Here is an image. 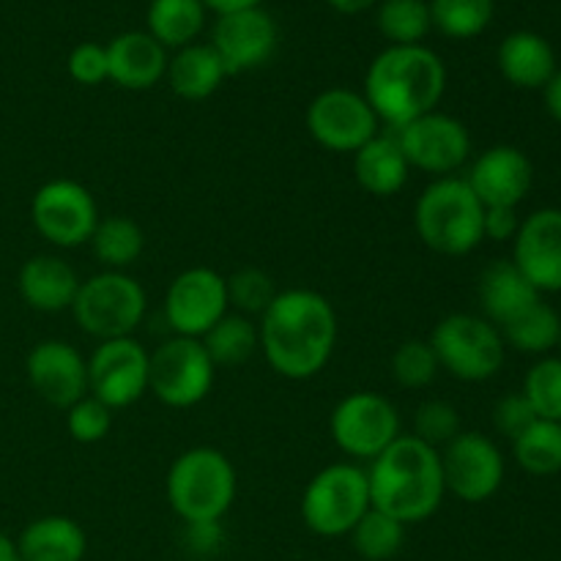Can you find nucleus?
<instances>
[{"label":"nucleus","instance_id":"41","mask_svg":"<svg viewBox=\"0 0 561 561\" xmlns=\"http://www.w3.org/2000/svg\"><path fill=\"white\" fill-rule=\"evenodd\" d=\"M69 77L80 85H102L110 80V64H107V47L96 42L77 44L69 53Z\"/></svg>","mask_w":561,"mask_h":561},{"label":"nucleus","instance_id":"38","mask_svg":"<svg viewBox=\"0 0 561 561\" xmlns=\"http://www.w3.org/2000/svg\"><path fill=\"white\" fill-rule=\"evenodd\" d=\"M438 359L427 340H405L392 354V378L403 389H425L436 381Z\"/></svg>","mask_w":561,"mask_h":561},{"label":"nucleus","instance_id":"18","mask_svg":"<svg viewBox=\"0 0 561 561\" xmlns=\"http://www.w3.org/2000/svg\"><path fill=\"white\" fill-rule=\"evenodd\" d=\"M27 381L44 403L69 409L88 394V359L66 340H42L25 359Z\"/></svg>","mask_w":561,"mask_h":561},{"label":"nucleus","instance_id":"49","mask_svg":"<svg viewBox=\"0 0 561 561\" xmlns=\"http://www.w3.org/2000/svg\"><path fill=\"white\" fill-rule=\"evenodd\" d=\"M559 351H561V340H559Z\"/></svg>","mask_w":561,"mask_h":561},{"label":"nucleus","instance_id":"43","mask_svg":"<svg viewBox=\"0 0 561 561\" xmlns=\"http://www.w3.org/2000/svg\"><path fill=\"white\" fill-rule=\"evenodd\" d=\"M184 542L197 557H214L225 546L222 520H197V524H184Z\"/></svg>","mask_w":561,"mask_h":561},{"label":"nucleus","instance_id":"23","mask_svg":"<svg viewBox=\"0 0 561 561\" xmlns=\"http://www.w3.org/2000/svg\"><path fill=\"white\" fill-rule=\"evenodd\" d=\"M496 64L504 80L520 91H542L559 69L551 42L535 31H515L504 36Z\"/></svg>","mask_w":561,"mask_h":561},{"label":"nucleus","instance_id":"7","mask_svg":"<svg viewBox=\"0 0 561 561\" xmlns=\"http://www.w3.org/2000/svg\"><path fill=\"white\" fill-rule=\"evenodd\" d=\"M148 310L142 285L126 272H99L82 279L71 305L77 327L102 340L135 337Z\"/></svg>","mask_w":561,"mask_h":561},{"label":"nucleus","instance_id":"27","mask_svg":"<svg viewBox=\"0 0 561 561\" xmlns=\"http://www.w3.org/2000/svg\"><path fill=\"white\" fill-rule=\"evenodd\" d=\"M168 82L173 93L184 102H203L214 96L225 82L222 60L214 53L211 44H190V47L175 49L173 58L168 60Z\"/></svg>","mask_w":561,"mask_h":561},{"label":"nucleus","instance_id":"9","mask_svg":"<svg viewBox=\"0 0 561 561\" xmlns=\"http://www.w3.org/2000/svg\"><path fill=\"white\" fill-rule=\"evenodd\" d=\"M217 367L201 340L170 337L151 351L148 392L168 409H192L211 394Z\"/></svg>","mask_w":561,"mask_h":561},{"label":"nucleus","instance_id":"17","mask_svg":"<svg viewBox=\"0 0 561 561\" xmlns=\"http://www.w3.org/2000/svg\"><path fill=\"white\" fill-rule=\"evenodd\" d=\"M277 22L261 5L217 16L211 36L214 53L222 60L228 77L244 75V71H252L266 64L274 55V49H277Z\"/></svg>","mask_w":561,"mask_h":561},{"label":"nucleus","instance_id":"28","mask_svg":"<svg viewBox=\"0 0 561 561\" xmlns=\"http://www.w3.org/2000/svg\"><path fill=\"white\" fill-rule=\"evenodd\" d=\"M146 22L164 49L190 47L206 25V5L203 0H151Z\"/></svg>","mask_w":561,"mask_h":561},{"label":"nucleus","instance_id":"35","mask_svg":"<svg viewBox=\"0 0 561 561\" xmlns=\"http://www.w3.org/2000/svg\"><path fill=\"white\" fill-rule=\"evenodd\" d=\"M348 537L354 542V551L365 561H389L403 551L405 524L370 507Z\"/></svg>","mask_w":561,"mask_h":561},{"label":"nucleus","instance_id":"3","mask_svg":"<svg viewBox=\"0 0 561 561\" xmlns=\"http://www.w3.org/2000/svg\"><path fill=\"white\" fill-rule=\"evenodd\" d=\"M447 91V66L425 44L387 47L365 75V99L389 129L433 113Z\"/></svg>","mask_w":561,"mask_h":561},{"label":"nucleus","instance_id":"24","mask_svg":"<svg viewBox=\"0 0 561 561\" xmlns=\"http://www.w3.org/2000/svg\"><path fill=\"white\" fill-rule=\"evenodd\" d=\"M477 296H480L482 312L493 327L502 329L513 318H518L526 307L542 299L540 290L520 274L513 261H493L491 266L482 268L480 283H477Z\"/></svg>","mask_w":561,"mask_h":561},{"label":"nucleus","instance_id":"20","mask_svg":"<svg viewBox=\"0 0 561 561\" xmlns=\"http://www.w3.org/2000/svg\"><path fill=\"white\" fill-rule=\"evenodd\" d=\"M466 184L485 208H518L535 184V164L518 146H491L471 162Z\"/></svg>","mask_w":561,"mask_h":561},{"label":"nucleus","instance_id":"12","mask_svg":"<svg viewBox=\"0 0 561 561\" xmlns=\"http://www.w3.org/2000/svg\"><path fill=\"white\" fill-rule=\"evenodd\" d=\"M307 131L321 148L334 153H356L381 135V121L367 104L365 93L351 88H327L307 107Z\"/></svg>","mask_w":561,"mask_h":561},{"label":"nucleus","instance_id":"16","mask_svg":"<svg viewBox=\"0 0 561 561\" xmlns=\"http://www.w3.org/2000/svg\"><path fill=\"white\" fill-rule=\"evenodd\" d=\"M225 312H230L228 283L208 266L181 272L164 294V318L179 337L201 340Z\"/></svg>","mask_w":561,"mask_h":561},{"label":"nucleus","instance_id":"34","mask_svg":"<svg viewBox=\"0 0 561 561\" xmlns=\"http://www.w3.org/2000/svg\"><path fill=\"white\" fill-rule=\"evenodd\" d=\"M427 5L433 27L458 42L482 36L496 14V0H431Z\"/></svg>","mask_w":561,"mask_h":561},{"label":"nucleus","instance_id":"42","mask_svg":"<svg viewBox=\"0 0 561 561\" xmlns=\"http://www.w3.org/2000/svg\"><path fill=\"white\" fill-rule=\"evenodd\" d=\"M531 422H537V414L529 405V400L524 398V392L504 394L496 403V409H493V425H496V431L502 433L504 438H510V442L518 438Z\"/></svg>","mask_w":561,"mask_h":561},{"label":"nucleus","instance_id":"48","mask_svg":"<svg viewBox=\"0 0 561 561\" xmlns=\"http://www.w3.org/2000/svg\"><path fill=\"white\" fill-rule=\"evenodd\" d=\"M0 561H22L20 551H16V542L9 535L0 531Z\"/></svg>","mask_w":561,"mask_h":561},{"label":"nucleus","instance_id":"26","mask_svg":"<svg viewBox=\"0 0 561 561\" xmlns=\"http://www.w3.org/2000/svg\"><path fill=\"white\" fill-rule=\"evenodd\" d=\"M411 164L394 131L376 135L354 153V179L367 195L392 197L409 184Z\"/></svg>","mask_w":561,"mask_h":561},{"label":"nucleus","instance_id":"47","mask_svg":"<svg viewBox=\"0 0 561 561\" xmlns=\"http://www.w3.org/2000/svg\"><path fill=\"white\" fill-rule=\"evenodd\" d=\"M327 3L340 14H362V11L373 9L378 0H327Z\"/></svg>","mask_w":561,"mask_h":561},{"label":"nucleus","instance_id":"46","mask_svg":"<svg viewBox=\"0 0 561 561\" xmlns=\"http://www.w3.org/2000/svg\"><path fill=\"white\" fill-rule=\"evenodd\" d=\"M261 3L263 0H203V5H206V9H211L217 16L233 14V11L255 9V5H261Z\"/></svg>","mask_w":561,"mask_h":561},{"label":"nucleus","instance_id":"11","mask_svg":"<svg viewBox=\"0 0 561 561\" xmlns=\"http://www.w3.org/2000/svg\"><path fill=\"white\" fill-rule=\"evenodd\" d=\"M99 208L91 190L80 181L53 179L31 201V222L42 239L60 250H75L91 241L99 225Z\"/></svg>","mask_w":561,"mask_h":561},{"label":"nucleus","instance_id":"25","mask_svg":"<svg viewBox=\"0 0 561 561\" xmlns=\"http://www.w3.org/2000/svg\"><path fill=\"white\" fill-rule=\"evenodd\" d=\"M14 542L22 561H82L88 553L85 529L69 515H42Z\"/></svg>","mask_w":561,"mask_h":561},{"label":"nucleus","instance_id":"10","mask_svg":"<svg viewBox=\"0 0 561 561\" xmlns=\"http://www.w3.org/2000/svg\"><path fill=\"white\" fill-rule=\"evenodd\" d=\"M329 433L343 455L354 460H376L400 431L398 405L378 392H351L340 400L329 416Z\"/></svg>","mask_w":561,"mask_h":561},{"label":"nucleus","instance_id":"19","mask_svg":"<svg viewBox=\"0 0 561 561\" xmlns=\"http://www.w3.org/2000/svg\"><path fill=\"white\" fill-rule=\"evenodd\" d=\"M510 261L540 294H561V208H537L520 219Z\"/></svg>","mask_w":561,"mask_h":561},{"label":"nucleus","instance_id":"36","mask_svg":"<svg viewBox=\"0 0 561 561\" xmlns=\"http://www.w3.org/2000/svg\"><path fill=\"white\" fill-rule=\"evenodd\" d=\"M520 392L537 420L561 422V356H540L526 373Z\"/></svg>","mask_w":561,"mask_h":561},{"label":"nucleus","instance_id":"13","mask_svg":"<svg viewBox=\"0 0 561 561\" xmlns=\"http://www.w3.org/2000/svg\"><path fill=\"white\" fill-rule=\"evenodd\" d=\"M444 488L455 499L466 504H482L496 496L504 485L507 463L493 442L485 433L460 431L442 453Z\"/></svg>","mask_w":561,"mask_h":561},{"label":"nucleus","instance_id":"32","mask_svg":"<svg viewBox=\"0 0 561 561\" xmlns=\"http://www.w3.org/2000/svg\"><path fill=\"white\" fill-rule=\"evenodd\" d=\"M513 458L526 474L553 477L561 471V422L537 420L513 438Z\"/></svg>","mask_w":561,"mask_h":561},{"label":"nucleus","instance_id":"21","mask_svg":"<svg viewBox=\"0 0 561 561\" xmlns=\"http://www.w3.org/2000/svg\"><path fill=\"white\" fill-rule=\"evenodd\" d=\"M168 49L148 31H126L107 44L110 80L126 91H148L168 75Z\"/></svg>","mask_w":561,"mask_h":561},{"label":"nucleus","instance_id":"14","mask_svg":"<svg viewBox=\"0 0 561 561\" xmlns=\"http://www.w3.org/2000/svg\"><path fill=\"white\" fill-rule=\"evenodd\" d=\"M394 137L411 170H422L433 179L455 175L471 157V135L463 121L438 110L394 129Z\"/></svg>","mask_w":561,"mask_h":561},{"label":"nucleus","instance_id":"44","mask_svg":"<svg viewBox=\"0 0 561 561\" xmlns=\"http://www.w3.org/2000/svg\"><path fill=\"white\" fill-rule=\"evenodd\" d=\"M520 217L518 208H485V222H482V233L491 241H513L518 236Z\"/></svg>","mask_w":561,"mask_h":561},{"label":"nucleus","instance_id":"29","mask_svg":"<svg viewBox=\"0 0 561 561\" xmlns=\"http://www.w3.org/2000/svg\"><path fill=\"white\" fill-rule=\"evenodd\" d=\"M88 244L104 272H126L131 263L140 261L142 250H146V233L131 217L115 214V217L99 219Z\"/></svg>","mask_w":561,"mask_h":561},{"label":"nucleus","instance_id":"31","mask_svg":"<svg viewBox=\"0 0 561 561\" xmlns=\"http://www.w3.org/2000/svg\"><path fill=\"white\" fill-rule=\"evenodd\" d=\"M203 348L211 356L214 367H239L255 356L261 348V334H257L255 318L239 316V312H225L211 329L201 337Z\"/></svg>","mask_w":561,"mask_h":561},{"label":"nucleus","instance_id":"6","mask_svg":"<svg viewBox=\"0 0 561 561\" xmlns=\"http://www.w3.org/2000/svg\"><path fill=\"white\" fill-rule=\"evenodd\" d=\"M431 348L438 367L466 383H482L499 376L507 359L502 332L488 318L471 312H453L431 332Z\"/></svg>","mask_w":561,"mask_h":561},{"label":"nucleus","instance_id":"8","mask_svg":"<svg viewBox=\"0 0 561 561\" xmlns=\"http://www.w3.org/2000/svg\"><path fill=\"white\" fill-rule=\"evenodd\" d=\"M370 510L367 469L356 463H332L318 471L301 493V520L318 537L351 535Z\"/></svg>","mask_w":561,"mask_h":561},{"label":"nucleus","instance_id":"40","mask_svg":"<svg viewBox=\"0 0 561 561\" xmlns=\"http://www.w3.org/2000/svg\"><path fill=\"white\" fill-rule=\"evenodd\" d=\"M110 427H113V411L93 394H85L66 409V431L77 444H99Z\"/></svg>","mask_w":561,"mask_h":561},{"label":"nucleus","instance_id":"4","mask_svg":"<svg viewBox=\"0 0 561 561\" xmlns=\"http://www.w3.org/2000/svg\"><path fill=\"white\" fill-rule=\"evenodd\" d=\"M482 222H485V206L471 192L466 179L458 175L433 179L416 197V236L427 250L438 255L460 257L474 252L485 241Z\"/></svg>","mask_w":561,"mask_h":561},{"label":"nucleus","instance_id":"1","mask_svg":"<svg viewBox=\"0 0 561 561\" xmlns=\"http://www.w3.org/2000/svg\"><path fill=\"white\" fill-rule=\"evenodd\" d=\"M268 367L288 381H310L327 370L337 345V312L310 288L279 290L257 321Z\"/></svg>","mask_w":561,"mask_h":561},{"label":"nucleus","instance_id":"2","mask_svg":"<svg viewBox=\"0 0 561 561\" xmlns=\"http://www.w3.org/2000/svg\"><path fill=\"white\" fill-rule=\"evenodd\" d=\"M370 507L392 515L400 524H422L433 518L444 502L442 453L416 436H400L370 460L367 469Z\"/></svg>","mask_w":561,"mask_h":561},{"label":"nucleus","instance_id":"5","mask_svg":"<svg viewBox=\"0 0 561 561\" xmlns=\"http://www.w3.org/2000/svg\"><path fill=\"white\" fill-rule=\"evenodd\" d=\"M168 502L184 524L222 520L239 493V477L222 449L192 447L168 471Z\"/></svg>","mask_w":561,"mask_h":561},{"label":"nucleus","instance_id":"33","mask_svg":"<svg viewBox=\"0 0 561 561\" xmlns=\"http://www.w3.org/2000/svg\"><path fill=\"white\" fill-rule=\"evenodd\" d=\"M376 25L389 42V47L422 44L427 33L433 31L431 5H427V0H381Z\"/></svg>","mask_w":561,"mask_h":561},{"label":"nucleus","instance_id":"37","mask_svg":"<svg viewBox=\"0 0 561 561\" xmlns=\"http://www.w3.org/2000/svg\"><path fill=\"white\" fill-rule=\"evenodd\" d=\"M225 283H228V305L247 318H261L279 294L274 279L263 268H239L225 277Z\"/></svg>","mask_w":561,"mask_h":561},{"label":"nucleus","instance_id":"22","mask_svg":"<svg viewBox=\"0 0 561 561\" xmlns=\"http://www.w3.org/2000/svg\"><path fill=\"white\" fill-rule=\"evenodd\" d=\"M82 279L77 277L75 266L58 255H33L27 257L16 274V290L31 310L55 312L71 310L75 296Z\"/></svg>","mask_w":561,"mask_h":561},{"label":"nucleus","instance_id":"30","mask_svg":"<svg viewBox=\"0 0 561 561\" xmlns=\"http://www.w3.org/2000/svg\"><path fill=\"white\" fill-rule=\"evenodd\" d=\"M502 337L507 348H515L518 354L529 356H548L553 348H559L561 340V316L548 301H535L526 307L518 318L504 323Z\"/></svg>","mask_w":561,"mask_h":561},{"label":"nucleus","instance_id":"15","mask_svg":"<svg viewBox=\"0 0 561 561\" xmlns=\"http://www.w3.org/2000/svg\"><path fill=\"white\" fill-rule=\"evenodd\" d=\"M148 362L151 354L140 340H102L88 359V394L110 411L129 409L148 392Z\"/></svg>","mask_w":561,"mask_h":561},{"label":"nucleus","instance_id":"45","mask_svg":"<svg viewBox=\"0 0 561 561\" xmlns=\"http://www.w3.org/2000/svg\"><path fill=\"white\" fill-rule=\"evenodd\" d=\"M542 102H546L548 115H551L557 124H561V69H557V75L551 77V82L542 88Z\"/></svg>","mask_w":561,"mask_h":561},{"label":"nucleus","instance_id":"39","mask_svg":"<svg viewBox=\"0 0 561 561\" xmlns=\"http://www.w3.org/2000/svg\"><path fill=\"white\" fill-rule=\"evenodd\" d=\"M460 433V414L447 400H425L414 414V433L420 442L431 447H447Z\"/></svg>","mask_w":561,"mask_h":561}]
</instances>
